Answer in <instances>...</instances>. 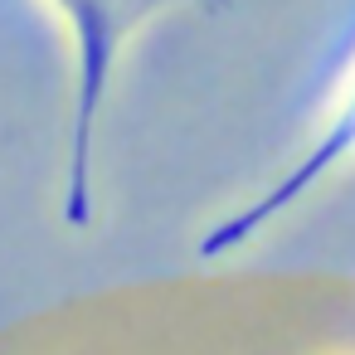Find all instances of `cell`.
I'll list each match as a JSON object with an SVG mask.
<instances>
[{
	"label": "cell",
	"mask_w": 355,
	"mask_h": 355,
	"mask_svg": "<svg viewBox=\"0 0 355 355\" xmlns=\"http://www.w3.org/2000/svg\"><path fill=\"white\" fill-rule=\"evenodd\" d=\"M69 59V156H64V219L83 229L93 219V156L107 112L112 78L137 35L171 0H40Z\"/></svg>",
	"instance_id": "1"
},
{
	"label": "cell",
	"mask_w": 355,
	"mask_h": 355,
	"mask_svg": "<svg viewBox=\"0 0 355 355\" xmlns=\"http://www.w3.org/2000/svg\"><path fill=\"white\" fill-rule=\"evenodd\" d=\"M345 166H355V54H350L345 69L336 73L331 93H326V103H321V117H316L311 137L302 141V151H297L253 200H243L239 209H229L224 219H214V224L200 234L195 253L214 263V258H229V253L248 248L258 234H268L282 214H292L306 195H316V190H321L331 175H340Z\"/></svg>",
	"instance_id": "2"
}]
</instances>
